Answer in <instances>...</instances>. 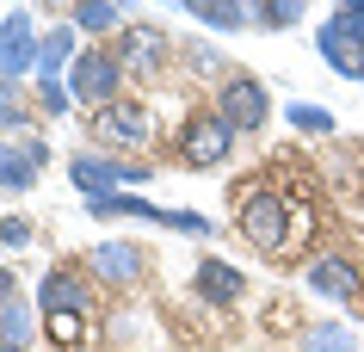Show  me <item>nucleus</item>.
I'll list each match as a JSON object with an SVG mask.
<instances>
[{"mask_svg":"<svg viewBox=\"0 0 364 352\" xmlns=\"http://www.w3.org/2000/svg\"><path fill=\"white\" fill-rule=\"evenodd\" d=\"M192 291H198V303H204V309H235V303H241V291H247V272L210 254V260H198Z\"/></svg>","mask_w":364,"mask_h":352,"instance_id":"14","label":"nucleus"},{"mask_svg":"<svg viewBox=\"0 0 364 352\" xmlns=\"http://www.w3.org/2000/svg\"><path fill=\"white\" fill-rule=\"evenodd\" d=\"M0 247H31V216H0Z\"/></svg>","mask_w":364,"mask_h":352,"instance_id":"26","label":"nucleus"},{"mask_svg":"<svg viewBox=\"0 0 364 352\" xmlns=\"http://www.w3.org/2000/svg\"><path fill=\"white\" fill-rule=\"evenodd\" d=\"M216 117L229 124L235 137H247L272 117V87L259 75H223L216 80Z\"/></svg>","mask_w":364,"mask_h":352,"instance_id":"7","label":"nucleus"},{"mask_svg":"<svg viewBox=\"0 0 364 352\" xmlns=\"http://www.w3.org/2000/svg\"><path fill=\"white\" fill-rule=\"evenodd\" d=\"M0 303H13V272L0 266Z\"/></svg>","mask_w":364,"mask_h":352,"instance_id":"27","label":"nucleus"},{"mask_svg":"<svg viewBox=\"0 0 364 352\" xmlns=\"http://www.w3.org/2000/svg\"><path fill=\"white\" fill-rule=\"evenodd\" d=\"M303 284L315 297H327L333 309H358V297H364V272L352 260H340V254H315L303 266Z\"/></svg>","mask_w":364,"mask_h":352,"instance_id":"9","label":"nucleus"},{"mask_svg":"<svg viewBox=\"0 0 364 352\" xmlns=\"http://www.w3.org/2000/svg\"><path fill=\"white\" fill-rule=\"evenodd\" d=\"M68 25H75L80 38H124L130 31V6L124 0H75Z\"/></svg>","mask_w":364,"mask_h":352,"instance_id":"15","label":"nucleus"},{"mask_svg":"<svg viewBox=\"0 0 364 352\" xmlns=\"http://www.w3.org/2000/svg\"><path fill=\"white\" fill-rule=\"evenodd\" d=\"M235 130L216 117V105L210 112H192L186 124H179V137H173V149H179V167H198V174H210V167H229L235 161Z\"/></svg>","mask_w":364,"mask_h":352,"instance_id":"3","label":"nucleus"},{"mask_svg":"<svg viewBox=\"0 0 364 352\" xmlns=\"http://www.w3.org/2000/svg\"><path fill=\"white\" fill-rule=\"evenodd\" d=\"M179 56H186V68H192V75H216V80H223V56H216V43L192 38V43H179Z\"/></svg>","mask_w":364,"mask_h":352,"instance_id":"24","label":"nucleus"},{"mask_svg":"<svg viewBox=\"0 0 364 352\" xmlns=\"http://www.w3.org/2000/svg\"><path fill=\"white\" fill-rule=\"evenodd\" d=\"M38 315H87L93 321V278L80 266H56L38 278Z\"/></svg>","mask_w":364,"mask_h":352,"instance_id":"10","label":"nucleus"},{"mask_svg":"<svg viewBox=\"0 0 364 352\" xmlns=\"http://www.w3.org/2000/svg\"><path fill=\"white\" fill-rule=\"evenodd\" d=\"M93 142H99V155L130 161L136 149L154 142V112L142 105V99H112L105 112H93Z\"/></svg>","mask_w":364,"mask_h":352,"instance_id":"2","label":"nucleus"},{"mask_svg":"<svg viewBox=\"0 0 364 352\" xmlns=\"http://www.w3.org/2000/svg\"><path fill=\"white\" fill-rule=\"evenodd\" d=\"M80 31L68 19L62 25H43V43H38V75L31 80H68V68H75V56H80Z\"/></svg>","mask_w":364,"mask_h":352,"instance_id":"16","label":"nucleus"},{"mask_svg":"<svg viewBox=\"0 0 364 352\" xmlns=\"http://www.w3.org/2000/svg\"><path fill=\"white\" fill-rule=\"evenodd\" d=\"M179 13H192L210 31H241V25H253V6H241V0H179Z\"/></svg>","mask_w":364,"mask_h":352,"instance_id":"17","label":"nucleus"},{"mask_svg":"<svg viewBox=\"0 0 364 352\" xmlns=\"http://www.w3.org/2000/svg\"><path fill=\"white\" fill-rule=\"evenodd\" d=\"M31 124V99H25V80H0V130H25Z\"/></svg>","mask_w":364,"mask_h":352,"instance_id":"23","label":"nucleus"},{"mask_svg":"<svg viewBox=\"0 0 364 352\" xmlns=\"http://www.w3.org/2000/svg\"><path fill=\"white\" fill-rule=\"evenodd\" d=\"M303 0H259V6H253V25H266V31H296V25H303Z\"/></svg>","mask_w":364,"mask_h":352,"instance_id":"21","label":"nucleus"},{"mask_svg":"<svg viewBox=\"0 0 364 352\" xmlns=\"http://www.w3.org/2000/svg\"><path fill=\"white\" fill-rule=\"evenodd\" d=\"M149 161H112V155H99V149H87V155L68 161V186H75L87 204L93 198H112V192H136V186H149Z\"/></svg>","mask_w":364,"mask_h":352,"instance_id":"4","label":"nucleus"},{"mask_svg":"<svg viewBox=\"0 0 364 352\" xmlns=\"http://www.w3.org/2000/svg\"><path fill=\"white\" fill-rule=\"evenodd\" d=\"M149 266V247H136V241H99L93 254H87V278L93 284H112V291H130L136 278Z\"/></svg>","mask_w":364,"mask_h":352,"instance_id":"12","label":"nucleus"},{"mask_svg":"<svg viewBox=\"0 0 364 352\" xmlns=\"http://www.w3.org/2000/svg\"><path fill=\"white\" fill-rule=\"evenodd\" d=\"M173 56V38L161 31V25L149 19H130V31L117 38V62H124V75H161Z\"/></svg>","mask_w":364,"mask_h":352,"instance_id":"11","label":"nucleus"},{"mask_svg":"<svg viewBox=\"0 0 364 352\" xmlns=\"http://www.w3.org/2000/svg\"><path fill=\"white\" fill-rule=\"evenodd\" d=\"M284 117L296 124V130H303V137H333V130H340V117L327 112V105H309V99H290Z\"/></svg>","mask_w":364,"mask_h":352,"instance_id":"20","label":"nucleus"},{"mask_svg":"<svg viewBox=\"0 0 364 352\" xmlns=\"http://www.w3.org/2000/svg\"><path fill=\"white\" fill-rule=\"evenodd\" d=\"M38 43H43V25L31 6H13L0 19V80H25L38 75Z\"/></svg>","mask_w":364,"mask_h":352,"instance_id":"8","label":"nucleus"},{"mask_svg":"<svg viewBox=\"0 0 364 352\" xmlns=\"http://www.w3.org/2000/svg\"><path fill=\"white\" fill-rule=\"evenodd\" d=\"M43 334L56 352H80L87 346V315H43Z\"/></svg>","mask_w":364,"mask_h":352,"instance_id":"22","label":"nucleus"},{"mask_svg":"<svg viewBox=\"0 0 364 352\" xmlns=\"http://www.w3.org/2000/svg\"><path fill=\"white\" fill-rule=\"evenodd\" d=\"M358 80H364V68H358Z\"/></svg>","mask_w":364,"mask_h":352,"instance_id":"29","label":"nucleus"},{"mask_svg":"<svg viewBox=\"0 0 364 352\" xmlns=\"http://www.w3.org/2000/svg\"><path fill=\"white\" fill-rule=\"evenodd\" d=\"M235 223H241V235H247V247H253V254L278 260V254L290 247V198L278 192V186H253V192L241 198Z\"/></svg>","mask_w":364,"mask_h":352,"instance_id":"1","label":"nucleus"},{"mask_svg":"<svg viewBox=\"0 0 364 352\" xmlns=\"http://www.w3.org/2000/svg\"><path fill=\"white\" fill-rule=\"evenodd\" d=\"M50 161V142L43 137H19V142H0V192H31Z\"/></svg>","mask_w":364,"mask_h":352,"instance_id":"13","label":"nucleus"},{"mask_svg":"<svg viewBox=\"0 0 364 352\" xmlns=\"http://www.w3.org/2000/svg\"><path fill=\"white\" fill-rule=\"evenodd\" d=\"M0 352H19V346H0Z\"/></svg>","mask_w":364,"mask_h":352,"instance_id":"28","label":"nucleus"},{"mask_svg":"<svg viewBox=\"0 0 364 352\" xmlns=\"http://www.w3.org/2000/svg\"><path fill=\"white\" fill-rule=\"evenodd\" d=\"M38 321L43 315H31V303H19V297H13V303H0V346H31V334H38Z\"/></svg>","mask_w":364,"mask_h":352,"instance_id":"18","label":"nucleus"},{"mask_svg":"<svg viewBox=\"0 0 364 352\" xmlns=\"http://www.w3.org/2000/svg\"><path fill=\"white\" fill-rule=\"evenodd\" d=\"M31 87H38V112L43 117H68L75 112V93H68L62 80H31Z\"/></svg>","mask_w":364,"mask_h":352,"instance_id":"25","label":"nucleus"},{"mask_svg":"<svg viewBox=\"0 0 364 352\" xmlns=\"http://www.w3.org/2000/svg\"><path fill=\"white\" fill-rule=\"evenodd\" d=\"M296 352H358V334L346 321H315V328H303Z\"/></svg>","mask_w":364,"mask_h":352,"instance_id":"19","label":"nucleus"},{"mask_svg":"<svg viewBox=\"0 0 364 352\" xmlns=\"http://www.w3.org/2000/svg\"><path fill=\"white\" fill-rule=\"evenodd\" d=\"M315 50H321V62L333 75L358 80V68H364V0H346V6L327 13L321 31H315Z\"/></svg>","mask_w":364,"mask_h":352,"instance_id":"6","label":"nucleus"},{"mask_svg":"<svg viewBox=\"0 0 364 352\" xmlns=\"http://www.w3.org/2000/svg\"><path fill=\"white\" fill-rule=\"evenodd\" d=\"M62 87L75 93V105L105 112L112 99H124V62H117V50H105V43H87V50L75 56V68H68Z\"/></svg>","mask_w":364,"mask_h":352,"instance_id":"5","label":"nucleus"}]
</instances>
